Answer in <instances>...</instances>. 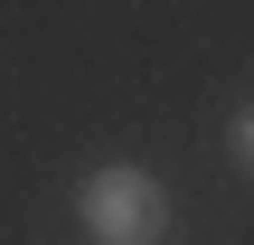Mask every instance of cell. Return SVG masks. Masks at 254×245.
Instances as JSON below:
<instances>
[{
  "instance_id": "cell-1",
  "label": "cell",
  "mask_w": 254,
  "mask_h": 245,
  "mask_svg": "<svg viewBox=\"0 0 254 245\" xmlns=\"http://www.w3.org/2000/svg\"><path fill=\"white\" fill-rule=\"evenodd\" d=\"M85 227L104 245H151L170 227V189H160L151 170H94V179H85Z\"/></svg>"
},
{
  "instance_id": "cell-2",
  "label": "cell",
  "mask_w": 254,
  "mask_h": 245,
  "mask_svg": "<svg viewBox=\"0 0 254 245\" xmlns=\"http://www.w3.org/2000/svg\"><path fill=\"white\" fill-rule=\"evenodd\" d=\"M236 161L254 170V113H236Z\"/></svg>"
}]
</instances>
